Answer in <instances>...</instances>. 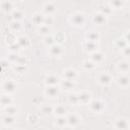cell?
<instances>
[{
	"label": "cell",
	"instance_id": "ffe728a7",
	"mask_svg": "<svg viewBox=\"0 0 130 130\" xmlns=\"http://www.w3.org/2000/svg\"><path fill=\"white\" fill-rule=\"evenodd\" d=\"M118 69L122 72V73H127L130 69V63H128L127 61H121L118 63Z\"/></svg>",
	"mask_w": 130,
	"mask_h": 130
},
{
	"label": "cell",
	"instance_id": "603a6c76",
	"mask_svg": "<svg viewBox=\"0 0 130 130\" xmlns=\"http://www.w3.org/2000/svg\"><path fill=\"white\" fill-rule=\"evenodd\" d=\"M2 122H3L4 125L10 126L15 122V117L14 116H10V115H4L2 117Z\"/></svg>",
	"mask_w": 130,
	"mask_h": 130
},
{
	"label": "cell",
	"instance_id": "7c38bea8",
	"mask_svg": "<svg viewBox=\"0 0 130 130\" xmlns=\"http://www.w3.org/2000/svg\"><path fill=\"white\" fill-rule=\"evenodd\" d=\"M50 54L53 57H60L63 54V50L62 47L60 46V44H55L53 46L50 47Z\"/></svg>",
	"mask_w": 130,
	"mask_h": 130
},
{
	"label": "cell",
	"instance_id": "277c9868",
	"mask_svg": "<svg viewBox=\"0 0 130 130\" xmlns=\"http://www.w3.org/2000/svg\"><path fill=\"white\" fill-rule=\"evenodd\" d=\"M112 75L109 74L108 72H101L98 76V81L101 85L103 86H107V85H110L112 83Z\"/></svg>",
	"mask_w": 130,
	"mask_h": 130
},
{
	"label": "cell",
	"instance_id": "8d00e7d4",
	"mask_svg": "<svg viewBox=\"0 0 130 130\" xmlns=\"http://www.w3.org/2000/svg\"><path fill=\"white\" fill-rule=\"evenodd\" d=\"M109 4H110V6L113 8H120L121 6H123V2L122 1H111V2H109Z\"/></svg>",
	"mask_w": 130,
	"mask_h": 130
},
{
	"label": "cell",
	"instance_id": "f6af8a7d",
	"mask_svg": "<svg viewBox=\"0 0 130 130\" xmlns=\"http://www.w3.org/2000/svg\"><path fill=\"white\" fill-rule=\"evenodd\" d=\"M129 129H130V123H129Z\"/></svg>",
	"mask_w": 130,
	"mask_h": 130
},
{
	"label": "cell",
	"instance_id": "1f68e13d",
	"mask_svg": "<svg viewBox=\"0 0 130 130\" xmlns=\"http://www.w3.org/2000/svg\"><path fill=\"white\" fill-rule=\"evenodd\" d=\"M39 32H40L41 35H44V36L47 37V36H49V34H50V27H49L48 25H46V24H43V25L40 26Z\"/></svg>",
	"mask_w": 130,
	"mask_h": 130
},
{
	"label": "cell",
	"instance_id": "44dd1931",
	"mask_svg": "<svg viewBox=\"0 0 130 130\" xmlns=\"http://www.w3.org/2000/svg\"><path fill=\"white\" fill-rule=\"evenodd\" d=\"M54 114L58 117H64L66 115V109L62 105H58L54 108Z\"/></svg>",
	"mask_w": 130,
	"mask_h": 130
},
{
	"label": "cell",
	"instance_id": "d6986e66",
	"mask_svg": "<svg viewBox=\"0 0 130 130\" xmlns=\"http://www.w3.org/2000/svg\"><path fill=\"white\" fill-rule=\"evenodd\" d=\"M103 59H104V54L100 51H96L90 55V61H92L93 63H100L101 61H103Z\"/></svg>",
	"mask_w": 130,
	"mask_h": 130
},
{
	"label": "cell",
	"instance_id": "30bf717a",
	"mask_svg": "<svg viewBox=\"0 0 130 130\" xmlns=\"http://www.w3.org/2000/svg\"><path fill=\"white\" fill-rule=\"evenodd\" d=\"M91 94L86 91H82L78 93V102L79 104H90L91 102Z\"/></svg>",
	"mask_w": 130,
	"mask_h": 130
},
{
	"label": "cell",
	"instance_id": "7a4b0ae2",
	"mask_svg": "<svg viewBox=\"0 0 130 130\" xmlns=\"http://www.w3.org/2000/svg\"><path fill=\"white\" fill-rule=\"evenodd\" d=\"M71 22L76 26H82L85 23V15L81 12H75L71 15Z\"/></svg>",
	"mask_w": 130,
	"mask_h": 130
},
{
	"label": "cell",
	"instance_id": "6da1fadb",
	"mask_svg": "<svg viewBox=\"0 0 130 130\" xmlns=\"http://www.w3.org/2000/svg\"><path fill=\"white\" fill-rule=\"evenodd\" d=\"M2 89H3L5 94H11V93H14L17 90V84L13 80L9 79V80H6V81L3 82Z\"/></svg>",
	"mask_w": 130,
	"mask_h": 130
},
{
	"label": "cell",
	"instance_id": "cb8c5ba5",
	"mask_svg": "<svg viewBox=\"0 0 130 130\" xmlns=\"http://www.w3.org/2000/svg\"><path fill=\"white\" fill-rule=\"evenodd\" d=\"M18 45H19V47L20 48H26V47H28L29 46V44H30V42H29V40L26 38V37H19L18 39H17V42H16Z\"/></svg>",
	"mask_w": 130,
	"mask_h": 130
},
{
	"label": "cell",
	"instance_id": "836d02e7",
	"mask_svg": "<svg viewBox=\"0 0 130 130\" xmlns=\"http://www.w3.org/2000/svg\"><path fill=\"white\" fill-rule=\"evenodd\" d=\"M82 67H83L84 70H91L94 67V63L92 61H90V60H86V61L83 62Z\"/></svg>",
	"mask_w": 130,
	"mask_h": 130
},
{
	"label": "cell",
	"instance_id": "52a82bcc",
	"mask_svg": "<svg viewBox=\"0 0 130 130\" xmlns=\"http://www.w3.org/2000/svg\"><path fill=\"white\" fill-rule=\"evenodd\" d=\"M66 119H67L68 125H70L72 127H75V126H77L80 123V119H79V117L75 113H71V114L67 115L66 116Z\"/></svg>",
	"mask_w": 130,
	"mask_h": 130
},
{
	"label": "cell",
	"instance_id": "ab89813d",
	"mask_svg": "<svg viewBox=\"0 0 130 130\" xmlns=\"http://www.w3.org/2000/svg\"><path fill=\"white\" fill-rule=\"evenodd\" d=\"M64 39H65V37H64V35L63 34H58V36L56 35L55 36V41L56 42H58V43H62L63 41H64Z\"/></svg>",
	"mask_w": 130,
	"mask_h": 130
},
{
	"label": "cell",
	"instance_id": "ba28073f",
	"mask_svg": "<svg viewBox=\"0 0 130 130\" xmlns=\"http://www.w3.org/2000/svg\"><path fill=\"white\" fill-rule=\"evenodd\" d=\"M59 94V88L55 85V86H47L45 89V95L51 99L56 98Z\"/></svg>",
	"mask_w": 130,
	"mask_h": 130
},
{
	"label": "cell",
	"instance_id": "7402d4cb",
	"mask_svg": "<svg viewBox=\"0 0 130 130\" xmlns=\"http://www.w3.org/2000/svg\"><path fill=\"white\" fill-rule=\"evenodd\" d=\"M1 8L5 12L13 11V3L10 1H3V2H1Z\"/></svg>",
	"mask_w": 130,
	"mask_h": 130
},
{
	"label": "cell",
	"instance_id": "5bb4252c",
	"mask_svg": "<svg viewBox=\"0 0 130 130\" xmlns=\"http://www.w3.org/2000/svg\"><path fill=\"white\" fill-rule=\"evenodd\" d=\"M117 83L122 86V87H126L130 84V76L127 74H122L117 78Z\"/></svg>",
	"mask_w": 130,
	"mask_h": 130
},
{
	"label": "cell",
	"instance_id": "7bdbcfd3",
	"mask_svg": "<svg viewBox=\"0 0 130 130\" xmlns=\"http://www.w3.org/2000/svg\"><path fill=\"white\" fill-rule=\"evenodd\" d=\"M17 65H21V66H24L25 63H26V59L24 57H19V59L17 60Z\"/></svg>",
	"mask_w": 130,
	"mask_h": 130
},
{
	"label": "cell",
	"instance_id": "9c48e42d",
	"mask_svg": "<svg viewBox=\"0 0 130 130\" xmlns=\"http://www.w3.org/2000/svg\"><path fill=\"white\" fill-rule=\"evenodd\" d=\"M92 20L95 24L102 25L107 21V16L104 15L103 13H101V12H95V13L92 14Z\"/></svg>",
	"mask_w": 130,
	"mask_h": 130
},
{
	"label": "cell",
	"instance_id": "5b68a950",
	"mask_svg": "<svg viewBox=\"0 0 130 130\" xmlns=\"http://www.w3.org/2000/svg\"><path fill=\"white\" fill-rule=\"evenodd\" d=\"M114 125H115V128L117 130H127V129H129V123L124 118H118L115 121Z\"/></svg>",
	"mask_w": 130,
	"mask_h": 130
},
{
	"label": "cell",
	"instance_id": "74e56055",
	"mask_svg": "<svg viewBox=\"0 0 130 130\" xmlns=\"http://www.w3.org/2000/svg\"><path fill=\"white\" fill-rule=\"evenodd\" d=\"M27 120H28L29 123H36V122H38V120H39V116H38V115H35V114H30V115L28 116Z\"/></svg>",
	"mask_w": 130,
	"mask_h": 130
},
{
	"label": "cell",
	"instance_id": "83f0119b",
	"mask_svg": "<svg viewBox=\"0 0 130 130\" xmlns=\"http://www.w3.org/2000/svg\"><path fill=\"white\" fill-rule=\"evenodd\" d=\"M115 44H116V46H117L119 49H122V50H123L126 46H128V44H127L125 38H124V39H122V38H118V39L115 41Z\"/></svg>",
	"mask_w": 130,
	"mask_h": 130
},
{
	"label": "cell",
	"instance_id": "ac0fdd59",
	"mask_svg": "<svg viewBox=\"0 0 130 130\" xmlns=\"http://www.w3.org/2000/svg\"><path fill=\"white\" fill-rule=\"evenodd\" d=\"M45 15L44 14H41V13H36L34 16H32V22L37 25H43L44 24V21H45Z\"/></svg>",
	"mask_w": 130,
	"mask_h": 130
},
{
	"label": "cell",
	"instance_id": "f546056e",
	"mask_svg": "<svg viewBox=\"0 0 130 130\" xmlns=\"http://www.w3.org/2000/svg\"><path fill=\"white\" fill-rule=\"evenodd\" d=\"M22 16H23V13H22L21 10H19V9H14V10L12 11V17H13L14 20L18 21L19 19L22 18Z\"/></svg>",
	"mask_w": 130,
	"mask_h": 130
},
{
	"label": "cell",
	"instance_id": "4dcf8cb0",
	"mask_svg": "<svg viewBox=\"0 0 130 130\" xmlns=\"http://www.w3.org/2000/svg\"><path fill=\"white\" fill-rule=\"evenodd\" d=\"M67 124H68V123H67V119H66V117H58V118H57L56 125H57L58 127L62 128V127H65Z\"/></svg>",
	"mask_w": 130,
	"mask_h": 130
},
{
	"label": "cell",
	"instance_id": "d4e9b609",
	"mask_svg": "<svg viewBox=\"0 0 130 130\" xmlns=\"http://www.w3.org/2000/svg\"><path fill=\"white\" fill-rule=\"evenodd\" d=\"M86 39H87V41L96 43L100 40V35L95 31H88V34L86 35Z\"/></svg>",
	"mask_w": 130,
	"mask_h": 130
},
{
	"label": "cell",
	"instance_id": "b9f144b4",
	"mask_svg": "<svg viewBox=\"0 0 130 130\" xmlns=\"http://www.w3.org/2000/svg\"><path fill=\"white\" fill-rule=\"evenodd\" d=\"M122 52H123L124 56H126V57H130V46H126V47L122 50Z\"/></svg>",
	"mask_w": 130,
	"mask_h": 130
},
{
	"label": "cell",
	"instance_id": "484cf974",
	"mask_svg": "<svg viewBox=\"0 0 130 130\" xmlns=\"http://www.w3.org/2000/svg\"><path fill=\"white\" fill-rule=\"evenodd\" d=\"M41 111H42V113H43V114L50 115V114H53V113H54V107H52V105L45 104V105H43V106H42Z\"/></svg>",
	"mask_w": 130,
	"mask_h": 130
},
{
	"label": "cell",
	"instance_id": "d590c367",
	"mask_svg": "<svg viewBox=\"0 0 130 130\" xmlns=\"http://www.w3.org/2000/svg\"><path fill=\"white\" fill-rule=\"evenodd\" d=\"M45 44L47 45V46H53V45H55V37H53V36H47L46 38H45Z\"/></svg>",
	"mask_w": 130,
	"mask_h": 130
},
{
	"label": "cell",
	"instance_id": "f1b7e54d",
	"mask_svg": "<svg viewBox=\"0 0 130 130\" xmlns=\"http://www.w3.org/2000/svg\"><path fill=\"white\" fill-rule=\"evenodd\" d=\"M5 111V115H10V116H14L17 113V108L14 106H9L7 108H4Z\"/></svg>",
	"mask_w": 130,
	"mask_h": 130
},
{
	"label": "cell",
	"instance_id": "4fadbf2b",
	"mask_svg": "<svg viewBox=\"0 0 130 130\" xmlns=\"http://www.w3.org/2000/svg\"><path fill=\"white\" fill-rule=\"evenodd\" d=\"M63 76H64V79H69L74 81V79L77 77V72L72 68H67L63 71Z\"/></svg>",
	"mask_w": 130,
	"mask_h": 130
},
{
	"label": "cell",
	"instance_id": "9a60e30c",
	"mask_svg": "<svg viewBox=\"0 0 130 130\" xmlns=\"http://www.w3.org/2000/svg\"><path fill=\"white\" fill-rule=\"evenodd\" d=\"M56 11V5L53 2H47L44 5V12L47 15H51L52 13H54Z\"/></svg>",
	"mask_w": 130,
	"mask_h": 130
},
{
	"label": "cell",
	"instance_id": "2e32d148",
	"mask_svg": "<svg viewBox=\"0 0 130 130\" xmlns=\"http://www.w3.org/2000/svg\"><path fill=\"white\" fill-rule=\"evenodd\" d=\"M99 12H101V13H103L104 15H106V16H108V15H110L111 13H112V11H113V8L110 6V4L108 3V4H102V5H100L99 6Z\"/></svg>",
	"mask_w": 130,
	"mask_h": 130
},
{
	"label": "cell",
	"instance_id": "8fae6325",
	"mask_svg": "<svg viewBox=\"0 0 130 130\" xmlns=\"http://www.w3.org/2000/svg\"><path fill=\"white\" fill-rule=\"evenodd\" d=\"M96 49H98V45L94 42H90V41L86 40V42L83 43V50L86 52H89L92 54V53L96 52Z\"/></svg>",
	"mask_w": 130,
	"mask_h": 130
},
{
	"label": "cell",
	"instance_id": "3957f363",
	"mask_svg": "<svg viewBox=\"0 0 130 130\" xmlns=\"http://www.w3.org/2000/svg\"><path fill=\"white\" fill-rule=\"evenodd\" d=\"M89 108L91 110V112L95 113V114H99L101 112L104 111L105 109V104L102 100H92L89 104Z\"/></svg>",
	"mask_w": 130,
	"mask_h": 130
},
{
	"label": "cell",
	"instance_id": "f35d334b",
	"mask_svg": "<svg viewBox=\"0 0 130 130\" xmlns=\"http://www.w3.org/2000/svg\"><path fill=\"white\" fill-rule=\"evenodd\" d=\"M19 57H20V56H19L17 53H13V52H12V53L9 55V60L12 61V62H17V60L19 59Z\"/></svg>",
	"mask_w": 130,
	"mask_h": 130
},
{
	"label": "cell",
	"instance_id": "4316f807",
	"mask_svg": "<svg viewBox=\"0 0 130 130\" xmlns=\"http://www.w3.org/2000/svg\"><path fill=\"white\" fill-rule=\"evenodd\" d=\"M61 86L64 87L65 89H72L74 87V81L69 79H63L61 81Z\"/></svg>",
	"mask_w": 130,
	"mask_h": 130
},
{
	"label": "cell",
	"instance_id": "e575fe53",
	"mask_svg": "<svg viewBox=\"0 0 130 130\" xmlns=\"http://www.w3.org/2000/svg\"><path fill=\"white\" fill-rule=\"evenodd\" d=\"M68 100H69V103L70 104H73V105L79 104V102H78V93H71L69 95Z\"/></svg>",
	"mask_w": 130,
	"mask_h": 130
},
{
	"label": "cell",
	"instance_id": "ee69618b",
	"mask_svg": "<svg viewBox=\"0 0 130 130\" xmlns=\"http://www.w3.org/2000/svg\"><path fill=\"white\" fill-rule=\"evenodd\" d=\"M125 40H126L127 44H130V30L126 32V35H125Z\"/></svg>",
	"mask_w": 130,
	"mask_h": 130
},
{
	"label": "cell",
	"instance_id": "60d3db41",
	"mask_svg": "<svg viewBox=\"0 0 130 130\" xmlns=\"http://www.w3.org/2000/svg\"><path fill=\"white\" fill-rule=\"evenodd\" d=\"M52 22H53V18H52V16H51V15H47V16L45 17L44 24H46V25H48V26H49Z\"/></svg>",
	"mask_w": 130,
	"mask_h": 130
},
{
	"label": "cell",
	"instance_id": "e0dca14e",
	"mask_svg": "<svg viewBox=\"0 0 130 130\" xmlns=\"http://www.w3.org/2000/svg\"><path fill=\"white\" fill-rule=\"evenodd\" d=\"M13 100L9 94H3L1 96V106L3 108H7L9 106H12Z\"/></svg>",
	"mask_w": 130,
	"mask_h": 130
},
{
	"label": "cell",
	"instance_id": "d6a6232c",
	"mask_svg": "<svg viewBox=\"0 0 130 130\" xmlns=\"http://www.w3.org/2000/svg\"><path fill=\"white\" fill-rule=\"evenodd\" d=\"M9 27H10V28H11V30H13V31H18V30L20 29L21 25H20L19 21L13 20L12 22H10V24H9Z\"/></svg>",
	"mask_w": 130,
	"mask_h": 130
},
{
	"label": "cell",
	"instance_id": "8992f818",
	"mask_svg": "<svg viewBox=\"0 0 130 130\" xmlns=\"http://www.w3.org/2000/svg\"><path fill=\"white\" fill-rule=\"evenodd\" d=\"M59 81H60V79L58 78V76L55 74H52V73L48 74L45 78V83L48 86H55L56 84L59 83Z\"/></svg>",
	"mask_w": 130,
	"mask_h": 130
}]
</instances>
